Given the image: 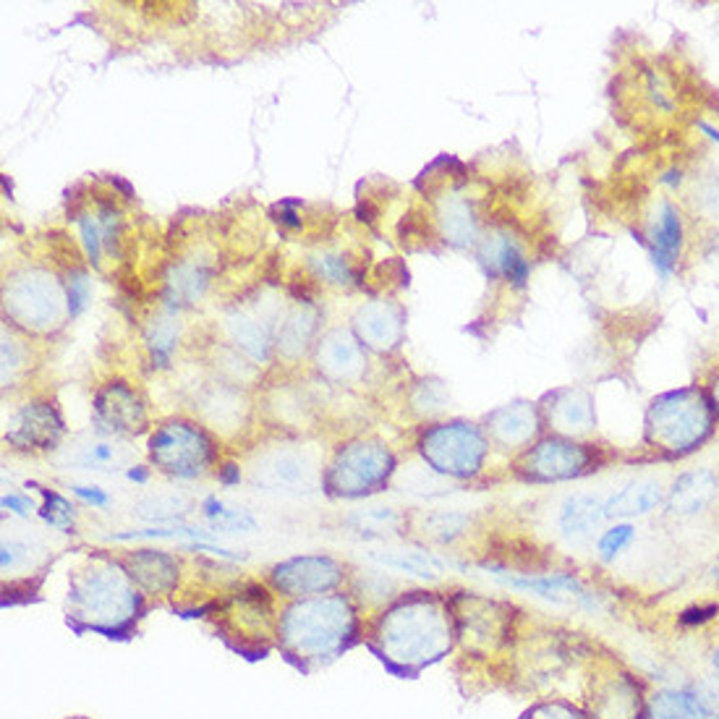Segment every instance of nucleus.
Masks as SVG:
<instances>
[{
    "label": "nucleus",
    "instance_id": "1",
    "mask_svg": "<svg viewBox=\"0 0 719 719\" xmlns=\"http://www.w3.org/2000/svg\"><path fill=\"white\" fill-rule=\"evenodd\" d=\"M367 644L390 673L414 678L458 644L451 604L434 594H405L377 617Z\"/></svg>",
    "mask_w": 719,
    "mask_h": 719
},
{
    "label": "nucleus",
    "instance_id": "2",
    "mask_svg": "<svg viewBox=\"0 0 719 719\" xmlns=\"http://www.w3.org/2000/svg\"><path fill=\"white\" fill-rule=\"evenodd\" d=\"M359 610L343 594L294 600L277 617V649L298 670L330 665L359 641Z\"/></svg>",
    "mask_w": 719,
    "mask_h": 719
},
{
    "label": "nucleus",
    "instance_id": "3",
    "mask_svg": "<svg viewBox=\"0 0 719 719\" xmlns=\"http://www.w3.org/2000/svg\"><path fill=\"white\" fill-rule=\"evenodd\" d=\"M139 586L120 562L99 560L71 575L66 617L76 631H95L108 638L131 633L141 617Z\"/></svg>",
    "mask_w": 719,
    "mask_h": 719
},
{
    "label": "nucleus",
    "instance_id": "4",
    "mask_svg": "<svg viewBox=\"0 0 719 719\" xmlns=\"http://www.w3.org/2000/svg\"><path fill=\"white\" fill-rule=\"evenodd\" d=\"M455 623V641L472 657H495L518 641V615L508 602L461 592L447 600Z\"/></svg>",
    "mask_w": 719,
    "mask_h": 719
},
{
    "label": "nucleus",
    "instance_id": "5",
    "mask_svg": "<svg viewBox=\"0 0 719 719\" xmlns=\"http://www.w3.org/2000/svg\"><path fill=\"white\" fill-rule=\"evenodd\" d=\"M516 667L521 680L533 688H552L568 675H586L596 657L594 646H589L579 633H533L529 638H518L512 644Z\"/></svg>",
    "mask_w": 719,
    "mask_h": 719
},
{
    "label": "nucleus",
    "instance_id": "6",
    "mask_svg": "<svg viewBox=\"0 0 719 719\" xmlns=\"http://www.w3.org/2000/svg\"><path fill=\"white\" fill-rule=\"evenodd\" d=\"M581 696L589 719H646V683L615 657L592 659L583 675Z\"/></svg>",
    "mask_w": 719,
    "mask_h": 719
},
{
    "label": "nucleus",
    "instance_id": "7",
    "mask_svg": "<svg viewBox=\"0 0 719 719\" xmlns=\"http://www.w3.org/2000/svg\"><path fill=\"white\" fill-rule=\"evenodd\" d=\"M649 443L657 451L683 455L696 451L711 432V416L707 403L694 390L670 393L652 403L646 419Z\"/></svg>",
    "mask_w": 719,
    "mask_h": 719
},
{
    "label": "nucleus",
    "instance_id": "8",
    "mask_svg": "<svg viewBox=\"0 0 719 719\" xmlns=\"http://www.w3.org/2000/svg\"><path fill=\"white\" fill-rule=\"evenodd\" d=\"M395 472V458L388 445L377 440H356L332 458L325 487L336 497H367L380 493Z\"/></svg>",
    "mask_w": 719,
    "mask_h": 719
},
{
    "label": "nucleus",
    "instance_id": "9",
    "mask_svg": "<svg viewBox=\"0 0 719 719\" xmlns=\"http://www.w3.org/2000/svg\"><path fill=\"white\" fill-rule=\"evenodd\" d=\"M419 451L432 472L451 479H468L479 474L487 458V440L474 424H440L424 432Z\"/></svg>",
    "mask_w": 719,
    "mask_h": 719
},
{
    "label": "nucleus",
    "instance_id": "10",
    "mask_svg": "<svg viewBox=\"0 0 719 719\" xmlns=\"http://www.w3.org/2000/svg\"><path fill=\"white\" fill-rule=\"evenodd\" d=\"M149 461L176 479H199L215 464V447L194 424L168 422L149 437Z\"/></svg>",
    "mask_w": 719,
    "mask_h": 719
},
{
    "label": "nucleus",
    "instance_id": "11",
    "mask_svg": "<svg viewBox=\"0 0 719 719\" xmlns=\"http://www.w3.org/2000/svg\"><path fill=\"white\" fill-rule=\"evenodd\" d=\"M596 453L589 445H579L568 437H547L518 458L516 472L526 482L550 484L568 482L596 472Z\"/></svg>",
    "mask_w": 719,
    "mask_h": 719
},
{
    "label": "nucleus",
    "instance_id": "12",
    "mask_svg": "<svg viewBox=\"0 0 719 719\" xmlns=\"http://www.w3.org/2000/svg\"><path fill=\"white\" fill-rule=\"evenodd\" d=\"M249 479L267 493L286 495H311L323 484V472L317 461L304 451L277 447V451L262 453L249 468Z\"/></svg>",
    "mask_w": 719,
    "mask_h": 719
},
{
    "label": "nucleus",
    "instance_id": "13",
    "mask_svg": "<svg viewBox=\"0 0 719 719\" xmlns=\"http://www.w3.org/2000/svg\"><path fill=\"white\" fill-rule=\"evenodd\" d=\"M269 581L275 592L288 600H309V596L336 594V589L346 581V568L332 558L306 554V558H290L275 565Z\"/></svg>",
    "mask_w": 719,
    "mask_h": 719
},
{
    "label": "nucleus",
    "instance_id": "14",
    "mask_svg": "<svg viewBox=\"0 0 719 719\" xmlns=\"http://www.w3.org/2000/svg\"><path fill=\"white\" fill-rule=\"evenodd\" d=\"M505 586L516 589V592L539 596V600L552 602V604H575V607L596 612L602 610V596L594 594L586 583L575 579L573 573H526V575H516V573H495Z\"/></svg>",
    "mask_w": 719,
    "mask_h": 719
},
{
    "label": "nucleus",
    "instance_id": "15",
    "mask_svg": "<svg viewBox=\"0 0 719 719\" xmlns=\"http://www.w3.org/2000/svg\"><path fill=\"white\" fill-rule=\"evenodd\" d=\"M131 447L118 440L105 437V434H82L68 447H63L59 464L76 468V472L116 474L131 464Z\"/></svg>",
    "mask_w": 719,
    "mask_h": 719
},
{
    "label": "nucleus",
    "instance_id": "16",
    "mask_svg": "<svg viewBox=\"0 0 719 719\" xmlns=\"http://www.w3.org/2000/svg\"><path fill=\"white\" fill-rule=\"evenodd\" d=\"M717 704L701 686L683 683V686H662L649 690L646 719H715Z\"/></svg>",
    "mask_w": 719,
    "mask_h": 719
},
{
    "label": "nucleus",
    "instance_id": "17",
    "mask_svg": "<svg viewBox=\"0 0 719 719\" xmlns=\"http://www.w3.org/2000/svg\"><path fill=\"white\" fill-rule=\"evenodd\" d=\"M95 414L99 430H105V434H139L147 424L145 405L131 390L120 388V384H110L108 390L97 395Z\"/></svg>",
    "mask_w": 719,
    "mask_h": 719
},
{
    "label": "nucleus",
    "instance_id": "18",
    "mask_svg": "<svg viewBox=\"0 0 719 719\" xmlns=\"http://www.w3.org/2000/svg\"><path fill=\"white\" fill-rule=\"evenodd\" d=\"M63 434V422L45 403H27L13 419V430L9 432V443L19 445L21 451H50Z\"/></svg>",
    "mask_w": 719,
    "mask_h": 719
},
{
    "label": "nucleus",
    "instance_id": "19",
    "mask_svg": "<svg viewBox=\"0 0 719 719\" xmlns=\"http://www.w3.org/2000/svg\"><path fill=\"white\" fill-rule=\"evenodd\" d=\"M6 302L11 304L13 315L24 319V325L45 327L59 319V288L45 277H32L30 283H17L11 294L6 290Z\"/></svg>",
    "mask_w": 719,
    "mask_h": 719
},
{
    "label": "nucleus",
    "instance_id": "20",
    "mask_svg": "<svg viewBox=\"0 0 719 719\" xmlns=\"http://www.w3.org/2000/svg\"><path fill=\"white\" fill-rule=\"evenodd\" d=\"M120 565L126 568V573L131 575V581L137 583L141 592L147 594H170L176 592L178 583V562L162 550H137L128 552Z\"/></svg>",
    "mask_w": 719,
    "mask_h": 719
},
{
    "label": "nucleus",
    "instance_id": "21",
    "mask_svg": "<svg viewBox=\"0 0 719 719\" xmlns=\"http://www.w3.org/2000/svg\"><path fill=\"white\" fill-rule=\"evenodd\" d=\"M717 497V476L709 468L680 474L667 493V510L678 518H696L715 503Z\"/></svg>",
    "mask_w": 719,
    "mask_h": 719
},
{
    "label": "nucleus",
    "instance_id": "22",
    "mask_svg": "<svg viewBox=\"0 0 719 719\" xmlns=\"http://www.w3.org/2000/svg\"><path fill=\"white\" fill-rule=\"evenodd\" d=\"M604 500L600 495H571L565 503L560 505L558 516V529L568 542L573 544H586L592 542L594 533L600 531L604 521Z\"/></svg>",
    "mask_w": 719,
    "mask_h": 719
},
{
    "label": "nucleus",
    "instance_id": "23",
    "mask_svg": "<svg viewBox=\"0 0 719 719\" xmlns=\"http://www.w3.org/2000/svg\"><path fill=\"white\" fill-rule=\"evenodd\" d=\"M487 432L489 440L503 451H521L537 437L539 422L531 405L512 403L487 419Z\"/></svg>",
    "mask_w": 719,
    "mask_h": 719
},
{
    "label": "nucleus",
    "instance_id": "24",
    "mask_svg": "<svg viewBox=\"0 0 719 719\" xmlns=\"http://www.w3.org/2000/svg\"><path fill=\"white\" fill-rule=\"evenodd\" d=\"M665 500V489L654 479H638L625 484L615 495L604 500V516L607 518H641L657 510Z\"/></svg>",
    "mask_w": 719,
    "mask_h": 719
},
{
    "label": "nucleus",
    "instance_id": "25",
    "mask_svg": "<svg viewBox=\"0 0 719 719\" xmlns=\"http://www.w3.org/2000/svg\"><path fill=\"white\" fill-rule=\"evenodd\" d=\"M550 424L552 430L560 434H586L594 424V411L592 401L586 395L579 393V390H562L552 398L550 409Z\"/></svg>",
    "mask_w": 719,
    "mask_h": 719
},
{
    "label": "nucleus",
    "instance_id": "26",
    "mask_svg": "<svg viewBox=\"0 0 719 719\" xmlns=\"http://www.w3.org/2000/svg\"><path fill=\"white\" fill-rule=\"evenodd\" d=\"M356 327H359L361 340H367L369 346L390 348V346H398V340H401L403 319L393 309V306L372 304V306H367V309L359 311V317H356Z\"/></svg>",
    "mask_w": 719,
    "mask_h": 719
},
{
    "label": "nucleus",
    "instance_id": "27",
    "mask_svg": "<svg viewBox=\"0 0 719 719\" xmlns=\"http://www.w3.org/2000/svg\"><path fill=\"white\" fill-rule=\"evenodd\" d=\"M319 367H325L332 377H356L364 369V356H361L359 343H353L346 332H332L325 338L319 348Z\"/></svg>",
    "mask_w": 719,
    "mask_h": 719
},
{
    "label": "nucleus",
    "instance_id": "28",
    "mask_svg": "<svg viewBox=\"0 0 719 719\" xmlns=\"http://www.w3.org/2000/svg\"><path fill=\"white\" fill-rule=\"evenodd\" d=\"M372 560H377L384 568H390V571L414 575V579H422V581H437L440 575L445 573V562L440 560L437 554L419 552V550L372 552Z\"/></svg>",
    "mask_w": 719,
    "mask_h": 719
},
{
    "label": "nucleus",
    "instance_id": "29",
    "mask_svg": "<svg viewBox=\"0 0 719 719\" xmlns=\"http://www.w3.org/2000/svg\"><path fill=\"white\" fill-rule=\"evenodd\" d=\"M680 239H683V228H680L678 210L670 208V204H665L652 228L654 260H657V265L662 269H670L675 265V260H678V252H680Z\"/></svg>",
    "mask_w": 719,
    "mask_h": 719
},
{
    "label": "nucleus",
    "instance_id": "30",
    "mask_svg": "<svg viewBox=\"0 0 719 719\" xmlns=\"http://www.w3.org/2000/svg\"><path fill=\"white\" fill-rule=\"evenodd\" d=\"M484 262H489L493 273H503L505 277H510L516 286H524L526 275H529V262L524 260L518 246L505 236H495L484 244Z\"/></svg>",
    "mask_w": 719,
    "mask_h": 719
},
{
    "label": "nucleus",
    "instance_id": "31",
    "mask_svg": "<svg viewBox=\"0 0 719 719\" xmlns=\"http://www.w3.org/2000/svg\"><path fill=\"white\" fill-rule=\"evenodd\" d=\"M202 516L220 533H252L256 531V518L246 508L231 505L218 497H208L202 503Z\"/></svg>",
    "mask_w": 719,
    "mask_h": 719
},
{
    "label": "nucleus",
    "instance_id": "32",
    "mask_svg": "<svg viewBox=\"0 0 719 719\" xmlns=\"http://www.w3.org/2000/svg\"><path fill=\"white\" fill-rule=\"evenodd\" d=\"M468 526H472V518H468L466 512L443 510V512H426V516H422L419 531H422L424 539H430V542L451 544L461 537V533L468 531Z\"/></svg>",
    "mask_w": 719,
    "mask_h": 719
},
{
    "label": "nucleus",
    "instance_id": "33",
    "mask_svg": "<svg viewBox=\"0 0 719 719\" xmlns=\"http://www.w3.org/2000/svg\"><path fill=\"white\" fill-rule=\"evenodd\" d=\"M137 512L141 518H147V521L173 524L191 512V503L183 495H155L141 500L137 505Z\"/></svg>",
    "mask_w": 719,
    "mask_h": 719
},
{
    "label": "nucleus",
    "instance_id": "34",
    "mask_svg": "<svg viewBox=\"0 0 719 719\" xmlns=\"http://www.w3.org/2000/svg\"><path fill=\"white\" fill-rule=\"evenodd\" d=\"M403 518L398 516L393 508H367L356 510L348 518V526H353V531L364 533V537H384V533L401 529Z\"/></svg>",
    "mask_w": 719,
    "mask_h": 719
},
{
    "label": "nucleus",
    "instance_id": "35",
    "mask_svg": "<svg viewBox=\"0 0 719 719\" xmlns=\"http://www.w3.org/2000/svg\"><path fill=\"white\" fill-rule=\"evenodd\" d=\"M636 542V526L623 521V524H615L610 526L607 531H602L600 542H596V554H600L602 562H615L621 560L625 552L631 550V544Z\"/></svg>",
    "mask_w": 719,
    "mask_h": 719
},
{
    "label": "nucleus",
    "instance_id": "36",
    "mask_svg": "<svg viewBox=\"0 0 719 719\" xmlns=\"http://www.w3.org/2000/svg\"><path fill=\"white\" fill-rule=\"evenodd\" d=\"M521 719H589L581 704L562 696H544L524 711Z\"/></svg>",
    "mask_w": 719,
    "mask_h": 719
},
{
    "label": "nucleus",
    "instance_id": "37",
    "mask_svg": "<svg viewBox=\"0 0 719 719\" xmlns=\"http://www.w3.org/2000/svg\"><path fill=\"white\" fill-rule=\"evenodd\" d=\"M311 267H315L317 277L323 281L332 283V286H351L353 283V267L346 256L332 254V252H323L317 256H311Z\"/></svg>",
    "mask_w": 719,
    "mask_h": 719
},
{
    "label": "nucleus",
    "instance_id": "38",
    "mask_svg": "<svg viewBox=\"0 0 719 719\" xmlns=\"http://www.w3.org/2000/svg\"><path fill=\"white\" fill-rule=\"evenodd\" d=\"M42 497H45V505L40 508V516L59 531L68 533L74 529V508H71V503L63 500L61 495L47 493V489H42Z\"/></svg>",
    "mask_w": 719,
    "mask_h": 719
},
{
    "label": "nucleus",
    "instance_id": "39",
    "mask_svg": "<svg viewBox=\"0 0 719 719\" xmlns=\"http://www.w3.org/2000/svg\"><path fill=\"white\" fill-rule=\"evenodd\" d=\"M147 343H149V348H152V359L158 361V367H166L168 364V356H170V351H173V346H176L173 319H158V323L152 325V330H149Z\"/></svg>",
    "mask_w": 719,
    "mask_h": 719
},
{
    "label": "nucleus",
    "instance_id": "40",
    "mask_svg": "<svg viewBox=\"0 0 719 719\" xmlns=\"http://www.w3.org/2000/svg\"><path fill=\"white\" fill-rule=\"evenodd\" d=\"M34 562V550L27 542H19V539H6L3 542V573H17V571H27Z\"/></svg>",
    "mask_w": 719,
    "mask_h": 719
},
{
    "label": "nucleus",
    "instance_id": "41",
    "mask_svg": "<svg viewBox=\"0 0 719 719\" xmlns=\"http://www.w3.org/2000/svg\"><path fill=\"white\" fill-rule=\"evenodd\" d=\"M170 286H173L178 296L189 298L191 302V298H197L204 290V286H208V275H204L199 267H183L181 273L170 281Z\"/></svg>",
    "mask_w": 719,
    "mask_h": 719
},
{
    "label": "nucleus",
    "instance_id": "42",
    "mask_svg": "<svg viewBox=\"0 0 719 719\" xmlns=\"http://www.w3.org/2000/svg\"><path fill=\"white\" fill-rule=\"evenodd\" d=\"M89 302V281L87 275L82 273V269H76V273L68 275V311L71 317H76L80 311L87 306Z\"/></svg>",
    "mask_w": 719,
    "mask_h": 719
},
{
    "label": "nucleus",
    "instance_id": "43",
    "mask_svg": "<svg viewBox=\"0 0 719 719\" xmlns=\"http://www.w3.org/2000/svg\"><path fill=\"white\" fill-rule=\"evenodd\" d=\"M80 228H82V241L84 249H87L92 265H99V254H103V233H99L97 218L92 215H82L80 218Z\"/></svg>",
    "mask_w": 719,
    "mask_h": 719
},
{
    "label": "nucleus",
    "instance_id": "44",
    "mask_svg": "<svg viewBox=\"0 0 719 719\" xmlns=\"http://www.w3.org/2000/svg\"><path fill=\"white\" fill-rule=\"evenodd\" d=\"M71 489H74V495H80L84 503L95 505V508H105V505L110 503V497L105 495L99 487H84V484H74Z\"/></svg>",
    "mask_w": 719,
    "mask_h": 719
},
{
    "label": "nucleus",
    "instance_id": "45",
    "mask_svg": "<svg viewBox=\"0 0 719 719\" xmlns=\"http://www.w3.org/2000/svg\"><path fill=\"white\" fill-rule=\"evenodd\" d=\"M3 508L17 512V516H30L34 510V503L30 497H19V495H6L3 497Z\"/></svg>",
    "mask_w": 719,
    "mask_h": 719
},
{
    "label": "nucleus",
    "instance_id": "46",
    "mask_svg": "<svg viewBox=\"0 0 719 719\" xmlns=\"http://www.w3.org/2000/svg\"><path fill=\"white\" fill-rule=\"evenodd\" d=\"M717 615V607H694L680 615V623H707Z\"/></svg>",
    "mask_w": 719,
    "mask_h": 719
},
{
    "label": "nucleus",
    "instance_id": "47",
    "mask_svg": "<svg viewBox=\"0 0 719 719\" xmlns=\"http://www.w3.org/2000/svg\"><path fill=\"white\" fill-rule=\"evenodd\" d=\"M709 680L715 696H719V644H715V649L709 652Z\"/></svg>",
    "mask_w": 719,
    "mask_h": 719
},
{
    "label": "nucleus",
    "instance_id": "48",
    "mask_svg": "<svg viewBox=\"0 0 719 719\" xmlns=\"http://www.w3.org/2000/svg\"><path fill=\"white\" fill-rule=\"evenodd\" d=\"M715 401H717V409H719V380L715 384Z\"/></svg>",
    "mask_w": 719,
    "mask_h": 719
},
{
    "label": "nucleus",
    "instance_id": "49",
    "mask_svg": "<svg viewBox=\"0 0 719 719\" xmlns=\"http://www.w3.org/2000/svg\"><path fill=\"white\" fill-rule=\"evenodd\" d=\"M715 719H719V709H717V717Z\"/></svg>",
    "mask_w": 719,
    "mask_h": 719
}]
</instances>
